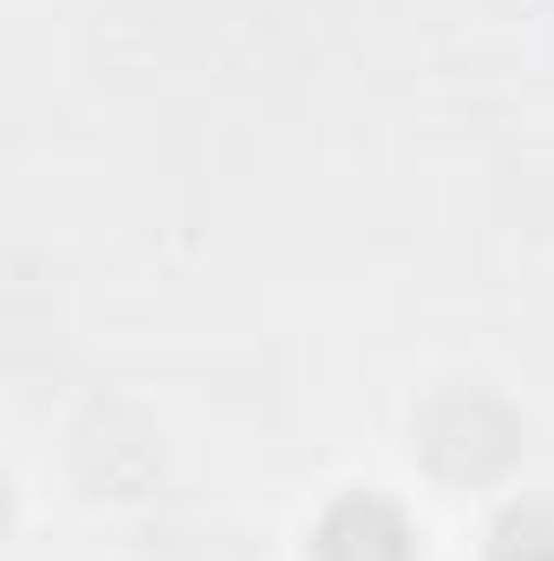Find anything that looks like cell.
<instances>
[{
	"label": "cell",
	"instance_id": "6da1fadb",
	"mask_svg": "<svg viewBox=\"0 0 554 561\" xmlns=\"http://www.w3.org/2000/svg\"><path fill=\"white\" fill-rule=\"evenodd\" d=\"M326 561H405V529L379 503H353L326 529Z\"/></svg>",
	"mask_w": 554,
	"mask_h": 561
},
{
	"label": "cell",
	"instance_id": "7a4b0ae2",
	"mask_svg": "<svg viewBox=\"0 0 554 561\" xmlns=\"http://www.w3.org/2000/svg\"><path fill=\"white\" fill-rule=\"evenodd\" d=\"M509 561H554V549H542V542H522V549H509Z\"/></svg>",
	"mask_w": 554,
	"mask_h": 561
}]
</instances>
